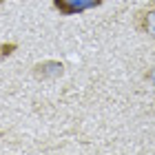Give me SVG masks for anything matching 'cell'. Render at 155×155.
Segmentation results:
<instances>
[{
	"label": "cell",
	"instance_id": "cell-1",
	"mask_svg": "<svg viewBox=\"0 0 155 155\" xmlns=\"http://www.w3.org/2000/svg\"><path fill=\"white\" fill-rule=\"evenodd\" d=\"M102 2L104 0H53V9L60 16H78V13L100 7Z\"/></svg>",
	"mask_w": 155,
	"mask_h": 155
},
{
	"label": "cell",
	"instance_id": "cell-2",
	"mask_svg": "<svg viewBox=\"0 0 155 155\" xmlns=\"http://www.w3.org/2000/svg\"><path fill=\"white\" fill-rule=\"evenodd\" d=\"M133 25H135L137 31H142V33H146L149 38L155 40V0H153V2H149L146 7H142V9L135 13Z\"/></svg>",
	"mask_w": 155,
	"mask_h": 155
},
{
	"label": "cell",
	"instance_id": "cell-3",
	"mask_svg": "<svg viewBox=\"0 0 155 155\" xmlns=\"http://www.w3.org/2000/svg\"><path fill=\"white\" fill-rule=\"evenodd\" d=\"M16 49H18V45H13V42H11V45H0V58H5V55H11Z\"/></svg>",
	"mask_w": 155,
	"mask_h": 155
},
{
	"label": "cell",
	"instance_id": "cell-4",
	"mask_svg": "<svg viewBox=\"0 0 155 155\" xmlns=\"http://www.w3.org/2000/svg\"><path fill=\"white\" fill-rule=\"evenodd\" d=\"M2 2H5V0H0V5H2Z\"/></svg>",
	"mask_w": 155,
	"mask_h": 155
}]
</instances>
